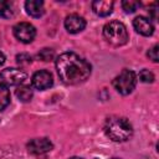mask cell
<instances>
[{"label":"cell","mask_w":159,"mask_h":159,"mask_svg":"<svg viewBox=\"0 0 159 159\" xmlns=\"http://www.w3.org/2000/svg\"><path fill=\"white\" fill-rule=\"evenodd\" d=\"M56 70L60 80L66 84L84 82L92 71L91 65L75 52H63L56 58Z\"/></svg>","instance_id":"6da1fadb"},{"label":"cell","mask_w":159,"mask_h":159,"mask_svg":"<svg viewBox=\"0 0 159 159\" xmlns=\"http://www.w3.org/2000/svg\"><path fill=\"white\" fill-rule=\"evenodd\" d=\"M104 133L113 142H125L133 135V127L124 117L113 116L104 123Z\"/></svg>","instance_id":"7a4b0ae2"},{"label":"cell","mask_w":159,"mask_h":159,"mask_svg":"<svg viewBox=\"0 0 159 159\" xmlns=\"http://www.w3.org/2000/svg\"><path fill=\"white\" fill-rule=\"evenodd\" d=\"M103 36L106 39V41L108 43H111L112 46H123L128 42V32L125 26L114 20V21H109L108 24L104 25L103 27Z\"/></svg>","instance_id":"3957f363"},{"label":"cell","mask_w":159,"mask_h":159,"mask_svg":"<svg viewBox=\"0 0 159 159\" xmlns=\"http://www.w3.org/2000/svg\"><path fill=\"white\" fill-rule=\"evenodd\" d=\"M137 84V75L132 70H123L114 80H113V87L116 91L123 96L130 94Z\"/></svg>","instance_id":"277c9868"},{"label":"cell","mask_w":159,"mask_h":159,"mask_svg":"<svg viewBox=\"0 0 159 159\" xmlns=\"http://www.w3.org/2000/svg\"><path fill=\"white\" fill-rule=\"evenodd\" d=\"M12 30H14L15 37L24 43L32 42L36 36V29L30 22H19L14 26Z\"/></svg>","instance_id":"5b68a950"},{"label":"cell","mask_w":159,"mask_h":159,"mask_svg":"<svg viewBox=\"0 0 159 159\" xmlns=\"http://www.w3.org/2000/svg\"><path fill=\"white\" fill-rule=\"evenodd\" d=\"M0 78L2 80V82L7 86H17L21 84L26 78H27V73L22 70L19 68H5L0 72Z\"/></svg>","instance_id":"8992f818"},{"label":"cell","mask_w":159,"mask_h":159,"mask_svg":"<svg viewBox=\"0 0 159 159\" xmlns=\"http://www.w3.org/2000/svg\"><path fill=\"white\" fill-rule=\"evenodd\" d=\"M52 148H53V144L48 138H35L27 143V150L34 155L45 154L52 150Z\"/></svg>","instance_id":"52a82bcc"},{"label":"cell","mask_w":159,"mask_h":159,"mask_svg":"<svg viewBox=\"0 0 159 159\" xmlns=\"http://www.w3.org/2000/svg\"><path fill=\"white\" fill-rule=\"evenodd\" d=\"M31 82H32V86L36 89L43 91V89H47V88H50L52 86L53 78H52L51 72L41 70V71H37V72L34 73V76L31 78Z\"/></svg>","instance_id":"ba28073f"},{"label":"cell","mask_w":159,"mask_h":159,"mask_svg":"<svg viewBox=\"0 0 159 159\" xmlns=\"http://www.w3.org/2000/svg\"><path fill=\"white\" fill-rule=\"evenodd\" d=\"M65 27L70 34H78L84 30L86 20L77 14H71L65 19Z\"/></svg>","instance_id":"9c48e42d"},{"label":"cell","mask_w":159,"mask_h":159,"mask_svg":"<svg viewBox=\"0 0 159 159\" xmlns=\"http://www.w3.org/2000/svg\"><path fill=\"white\" fill-rule=\"evenodd\" d=\"M133 26H134V30L143 36H152L154 32L153 24L150 22L149 19H147L144 16H137L133 20Z\"/></svg>","instance_id":"30bf717a"},{"label":"cell","mask_w":159,"mask_h":159,"mask_svg":"<svg viewBox=\"0 0 159 159\" xmlns=\"http://www.w3.org/2000/svg\"><path fill=\"white\" fill-rule=\"evenodd\" d=\"M92 9L98 16H108L113 10L112 0H96L92 2Z\"/></svg>","instance_id":"8fae6325"},{"label":"cell","mask_w":159,"mask_h":159,"mask_svg":"<svg viewBox=\"0 0 159 159\" xmlns=\"http://www.w3.org/2000/svg\"><path fill=\"white\" fill-rule=\"evenodd\" d=\"M26 12L32 17H41L45 14L43 1L41 0H27L25 2Z\"/></svg>","instance_id":"7c38bea8"},{"label":"cell","mask_w":159,"mask_h":159,"mask_svg":"<svg viewBox=\"0 0 159 159\" xmlns=\"http://www.w3.org/2000/svg\"><path fill=\"white\" fill-rule=\"evenodd\" d=\"M16 97L21 101V102H30L32 96H34V92H32V88L30 86H20L16 88Z\"/></svg>","instance_id":"4fadbf2b"},{"label":"cell","mask_w":159,"mask_h":159,"mask_svg":"<svg viewBox=\"0 0 159 159\" xmlns=\"http://www.w3.org/2000/svg\"><path fill=\"white\" fill-rule=\"evenodd\" d=\"M10 89L5 83H0V112L4 111L10 103Z\"/></svg>","instance_id":"5bb4252c"},{"label":"cell","mask_w":159,"mask_h":159,"mask_svg":"<svg viewBox=\"0 0 159 159\" xmlns=\"http://www.w3.org/2000/svg\"><path fill=\"white\" fill-rule=\"evenodd\" d=\"M14 16V9H12V4L10 1H5V0H0V17L4 19H10Z\"/></svg>","instance_id":"9a60e30c"},{"label":"cell","mask_w":159,"mask_h":159,"mask_svg":"<svg viewBox=\"0 0 159 159\" xmlns=\"http://www.w3.org/2000/svg\"><path fill=\"white\" fill-rule=\"evenodd\" d=\"M139 6H140V4L138 1H133V0H124V1H122V7L128 14L134 12Z\"/></svg>","instance_id":"2e32d148"},{"label":"cell","mask_w":159,"mask_h":159,"mask_svg":"<svg viewBox=\"0 0 159 159\" xmlns=\"http://www.w3.org/2000/svg\"><path fill=\"white\" fill-rule=\"evenodd\" d=\"M53 56H55L53 50H52V48H48V47L42 48V50L37 53V58H39V60H41V61H45V62L51 61V60L53 58Z\"/></svg>","instance_id":"e0dca14e"},{"label":"cell","mask_w":159,"mask_h":159,"mask_svg":"<svg viewBox=\"0 0 159 159\" xmlns=\"http://www.w3.org/2000/svg\"><path fill=\"white\" fill-rule=\"evenodd\" d=\"M139 80L142 82H144V83H152L154 81V75L149 70H145L144 68V70H142L139 72Z\"/></svg>","instance_id":"ac0fdd59"},{"label":"cell","mask_w":159,"mask_h":159,"mask_svg":"<svg viewBox=\"0 0 159 159\" xmlns=\"http://www.w3.org/2000/svg\"><path fill=\"white\" fill-rule=\"evenodd\" d=\"M16 62H17L20 66H27V65H30V63L32 62V57H31L29 53L22 52V53H19V55L16 56Z\"/></svg>","instance_id":"d6986e66"},{"label":"cell","mask_w":159,"mask_h":159,"mask_svg":"<svg viewBox=\"0 0 159 159\" xmlns=\"http://www.w3.org/2000/svg\"><path fill=\"white\" fill-rule=\"evenodd\" d=\"M158 52H159V46H158V45H154V46L148 51V57H149L153 62H158V61H159V55H158Z\"/></svg>","instance_id":"ffe728a7"},{"label":"cell","mask_w":159,"mask_h":159,"mask_svg":"<svg viewBox=\"0 0 159 159\" xmlns=\"http://www.w3.org/2000/svg\"><path fill=\"white\" fill-rule=\"evenodd\" d=\"M4 62H5V56H4L2 52H0V66H1Z\"/></svg>","instance_id":"44dd1931"},{"label":"cell","mask_w":159,"mask_h":159,"mask_svg":"<svg viewBox=\"0 0 159 159\" xmlns=\"http://www.w3.org/2000/svg\"><path fill=\"white\" fill-rule=\"evenodd\" d=\"M70 159H82V158H80V157H72V158H70Z\"/></svg>","instance_id":"7402d4cb"},{"label":"cell","mask_w":159,"mask_h":159,"mask_svg":"<svg viewBox=\"0 0 159 159\" xmlns=\"http://www.w3.org/2000/svg\"><path fill=\"white\" fill-rule=\"evenodd\" d=\"M111 159H120V158H111Z\"/></svg>","instance_id":"603a6c76"}]
</instances>
